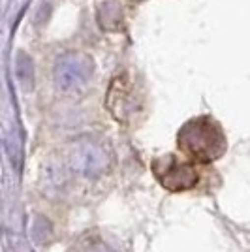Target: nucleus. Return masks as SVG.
<instances>
[{
	"label": "nucleus",
	"mask_w": 250,
	"mask_h": 252,
	"mask_svg": "<svg viewBox=\"0 0 250 252\" xmlns=\"http://www.w3.org/2000/svg\"><path fill=\"white\" fill-rule=\"evenodd\" d=\"M177 149L183 157L211 166L226 155L228 137L224 128L211 115H199L181 126L177 134Z\"/></svg>",
	"instance_id": "1"
},
{
	"label": "nucleus",
	"mask_w": 250,
	"mask_h": 252,
	"mask_svg": "<svg viewBox=\"0 0 250 252\" xmlns=\"http://www.w3.org/2000/svg\"><path fill=\"white\" fill-rule=\"evenodd\" d=\"M151 171L156 183L167 192L185 194L205 185L213 166H201L187 157L177 155H162L151 162Z\"/></svg>",
	"instance_id": "2"
}]
</instances>
